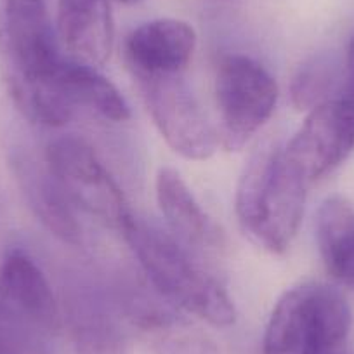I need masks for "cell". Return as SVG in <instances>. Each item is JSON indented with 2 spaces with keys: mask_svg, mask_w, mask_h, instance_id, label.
Segmentation results:
<instances>
[{
  "mask_svg": "<svg viewBox=\"0 0 354 354\" xmlns=\"http://www.w3.org/2000/svg\"><path fill=\"white\" fill-rule=\"evenodd\" d=\"M304 177L285 158L283 148L264 145L250 156L236 188V216L245 233L273 254H283L304 216Z\"/></svg>",
  "mask_w": 354,
  "mask_h": 354,
  "instance_id": "6da1fadb",
  "label": "cell"
},
{
  "mask_svg": "<svg viewBox=\"0 0 354 354\" xmlns=\"http://www.w3.org/2000/svg\"><path fill=\"white\" fill-rule=\"evenodd\" d=\"M124 234L149 281L167 301L214 326L233 325L236 309L227 292L179 241L138 219Z\"/></svg>",
  "mask_w": 354,
  "mask_h": 354,
  "instance_id": "7a4b0ae2",
  "label": "cell"
},
{
  "mask_svg": "<svg viewBox=\"0 0 354 354\" xmlns=\"http://www.w3.org/2000/svg\"><path fill=\"white\" fill-rule=\"evenodd\" d=\"M353 315L340 292L304 283L280 297L266 326L264 354H326L342 349Z\"/></svg>",
  "mask_w": 354,
  "mask_h": 354,
  "instance_id": "3957f363",
  "label": "cell"
},
{
  "mask_svg": "<svg viewBox=\"0 0 354 354\" xmlns=\"http://www.w3.org/2000/svg\"><path fill=\"white\" fill-rule=\"evenodd\" d=\"M8 84L18 108L46 91L63 64L46 0H6Z\"/></svg>",
  "mask_w": 354,
  "mask_h": 354,
  "instance_id": "277c9868",
  "label": "cell"
},
{
  "mask_svg": "<svg viewBox=\"0 0 354 354\" xmlns=\"http://www.w3.org/2000/svg\"><path fill=\"white\" fill-rule=\"evenodd\" d=\"M46 165L73 205L120 233L131 226L134 216L124 193L87 141L54 139L46 149Z\"/></svg>",
  "mask_w": 354,
  "mask_h": 354,
  "instance_id": "5b68a950",
  "label": "cell"
},
{
  "mask_svg": "<svg viewBox=\"0 0 354 354\" xmlns=\"http://www.w3.org/2000/svg\"><path fill=\"white\" fill-rule=\"evenodd\" d=\"M219 142L227 151L241 149L270 120L278 101V85L259 61L243 54L221 59L216 73Z\"/></svg>",
  "mask_w": 354,
  "mask_h": 354,
  "instance_id": "8992f818",
  "label": "cell"
},
{
  "mask_svg": "<svg viewBox=\"0 0 354 354\" xmlns=\"http://www.w3.org/2000/svg\"><path fill=\"white\" fill-rule=\"evenodd\" d=\"M141 84L149 115L172 151L196 162L210 158L219 136L181 75L145 78Z\"/></svg>",
  "mask_w": 354,
  "mask_h": 354,
  "instance_id": "52a82bcc",
  "label": "cell"
},
{
  "mask_svg": "<svg viewBox=\"0 0 354 354\" xmlns=\"http://www.w3.org/2000/svg\"><path fill=\"white\" fill-rule=\"evenodd\" d=\"M353 149L354 101L340 94L309 110L283 153L288 163L311 185L339 167Z\"/></svg>",
  "mask_w": 354,
  "mask_h": 354,
  "instance_id": "ba28073f",
  "label": "cell"
},
{
  "mask_svg": "<svg viewBox=\"0 0 354 354\" xmlns=\"http://www.w3.org/2000/svg\"><path fill=\"white\" fill-rule=\"evenodd\" d=\"M196 49L189 23L174 18L153 19L138 26L125 42V57L139 80L176 77L188 68Z\"/></svg>",
  "mask_w": 354,
  "mask_h": 354,
  "instance_id": "9c48e42d",
  "label": "cell"
},
{
  "mask_svg": "<svg viewBox=\"0 0 354 354\" xmlns=\"http://www.w3.org/2000/svg\"><path fill=\"white\" fill-rule=\"evenodd\" d=\"M0 301L33 328L47 332L59 328L56 295L46 274L25 252H9L0 266Z\"/></svg>",
  "mask_w": 354,
  "mask_h": 354,
  "instance_id": "30bf717a",
  "label": "cell"
},
{
  "mask_svg": "<svg viewBox=\"0 0 354 354\" xmlns=\"http://www.w3.org/2000/svg\"><path fill=\"white\" fill-rule=\"evenodd\" d=\"M57 35L80 63H106L115 40L110 0H57Z\"/></svg>",
  "mask_w": 354,
  "mask_h": 354,
  "instance_id": "8fae6325",
  "label": "cell"
},
{
  "mask_svg": "<svg viewBox=\"0 0 354 354\" xmlns=\"http://www.w3.org/2000/svg\"><path fill=\"white\" fill-rule=\"evenodd\" d=\"M155 189L162 216L179 243L203 252H214L223 247L219 226L196 202L181 174L169 167L160 169Z\"/></svg>",
  "mask_w": 354,
  "mask_h": 354,
  "instance_id": "7c38bea8",
  "label": "cell"
},
{
  "mask_svg": "<svg viewBox=\"0 0 354 354\" xmlns=\"http://www.w3.org/2000/svg\"><path fill=\"white\" fill-rule=\"evenodd\" d=\"M54 87L73 113L84 110L117 124L131 117L125 97L96 66L63 61L54 77Z\"/></svg>",
  "mask_w": 354,
  "mask_h": 354,
  "instance_id": "4fadbf2b",
  "label": "cell"
},
{
  "mask_svg": "<svg viewBox=\"0 0 354 354\" xmlns=\"http://www.w3.org/2000/svg\"><path fill=\"white\" fill-rule=\"evenodd\" d=\"M316 243L330 277L354 288V207L342 196H330L319 207Z\"/></svg>",
  "mask_w": 354,
  "mask_h": 354,
  "instance_id": "5bb4252c",
  "label": "cell"
},
{
  "mask_svg": "<svg viewBox=\"0 0 354 354\" xmlns=\"http://www.w3.org/2000/svg\"><path fill=\"white\" fill-rule=\"evenodd\" d=\"M19 177L28 196L30 207L35 216L42 221L44 226L64 243H80L82 227L71 209L73 203L54 181L49 170L44 172V170L23 167Z\"/></svg>",
  "mask_w": 354,
  "mask_h": 354,
  "instance_id": "9a60e30c",
  "label": "cell"
},
{
  "mask_svg": "<svg viewBox=\"0 0 354 354\" xmlns=\"http://www.w3.org/2000/svg\"><path fill=\"white\" fill-rule=\"evenodd\" d=\"M70 325L77 354H131V344L117 319L96 306L73 309Z\"/></svg>",
  "mask_w": 354,
  "mask_h": 354,
  "instance_id": "2e32d148",
  "label": "cell"
},
{
  "mask_svg": "<svg viewBox=\"0 0 354 354\" xmlns=\"http://www.w3.org/2000/svg\"><path fill=\"white\" fill-rule=\"evenodd\" d=\"M335 80L333 64L326 59H315L302 66L292 84V101L297 110H313L330 100Z\"/></svg>",
  "mask_w": 354,
  "mask_h": 354,
  "instance_id": "e0dca14e",
  "label": "cell"
},
{
  "mask_svg": "<svg viewBox=\"0 0 354 354\" xmlns=\"http://www.w3.org/2000/svg\"><path fill=\"white\" fill-rule=\"evenodd\" d=\"M32 328L0 301V354H39Z\"/></svg>",
  "mask_w": 354,
  "mask_h": 354,
  "instance_id": "ac0fdd59",
  "label": "cell"
},
{
  "mask_svg": "<svg viewBox=\"0 0 354 354\" xmlns=\"http://www.w3.org/2000/svg\"><path fill=\"white\" fill-rule=\"evenodd\" d=\"M162 354H216V351L196 335H177L163 340Z\"/></svg>",
  "mask_w": 354,
  "mask_h": 354,
  "instance_id": "d6986e66",
  "label": "cell"
},
{
  "mask_svg": "<svg viewBox=\"0 0 354 354\" xmlns=\"http://www.w3.org/2000/svg\"><path fill=\"white\" fill-rule=\"evenodd\" d=\"M342 96L354 101V37L347 46L346 54V85H344Z\"/></svg>",
  "mask_w": 354,
  "mask_h": 354,
  "instance_id": "ffe728a7",
  "label": "cell"
},
{
  "mask_svg": "<svg viewBox=\"0 0 354 354\" xmlns=\"http://www.w3.org/2000/svg\"><path fill=\"white\" fill-rule=\"evenodd\" d=\"M117 2H122V4H139L142 0H117Z\"/></svg>",
  "mask_w": 354,
  "mask_h": 354,
  "instance_id": "44dd1931",
  "label": "cell"
},
{
  "mask_svg": "<svg viewBox=\"0 0 354 354\" xmlns=\"http://www.w3.org/2000/svg\"><path fill=\"white\" fill-rule=\"evenodd\" d=\"M326 354H342V349H339V351H333V353H326Z\"/></svg>",
  "mask_w": 354,
  "mask_h": 354,
  "instance_id": "7402d4cb",
  "label": "cell"
}]
</instances>
